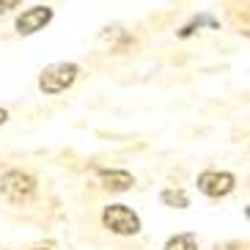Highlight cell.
I'll return each mask as SVG.
<instances>
[{"label":"cell","instance_id":"5","mask_svg":"<svg viewBox=\"0 0 250 250\" xmlns=\"http://www.w3.org/2000/svg\"><path fill=\"white\" fill-rule=\"evenodd\" d=\"M50 20H52L50 8L36 6V8H30V11H25V14L17 20V30H20V33H36V30H42Z\"/></svg>","mask_w":250,"mask_h":250},{"label":"cell","instance_id":"10","mask_svg":"<svg viewBox=\"0 0 250 250\" xmlns=\"http://www.w3.org/2000/svg\"><path fill=\"white\" fill-rule=\"evenodd\" d=\"M6 118H8V113L3 110V107H0V124H3V121H6Z\"/></svg>","mask_w":250,"mask_h":250},{"label":"cell","instance_id":"6","mask_svg":"<svg viewBox=\"0 0 250 250\" xmlns=\"http://www.w3.org/2000/svg\"><path fill=\"white\" fill-rule=\"evenodd\" d=\"M99 179L107 190H129L132 187V176L126 170H99Z\"/></svg>","mask_w":250,"mask_h":250},{"label":"cell","instance_id":"8","mask_svg":"<svg viewBox=\"0 0 250 250\" xmlns=\"http://www.w3.org/2000/svg\"><path fill=\"white\" fill-rule=\"evenodd\" d=\"M162 201H165L168 206H176V209L190 206V198H187L182 190H165V192H162Z\"/></svg>","mask_w":250,"mask_h":250},{"label":"cell","instance_id":"2","mask_svg":"<svg viewBox=\"0 0 250 250\" xmlns=\"http://www.w3.org/2000/svg\"><path fill=\"white\" fill-rule=\"evenodd\" d=\"M102 223L104 228H110L113 234H121V236H129V234H138L140 231V220L132 209H126L124 204H113L104 209L102 214Z\"/></svg>","mask_w":250,"mask_h":250},{"label":"cell","instance_id":"3","mask_svg":"<svg viewBox=\"0 0 250 250\" xmlns=\"http://www.w3.org/2000/svg\"><path fill=\"white\" fill-rule=\"evenodd\" d=\"M74 77H77V66L74 63H52V66H47L42 72L39 85H42L44 94H61V91H66L74 83Z\"/></svg>","mask_w":250,"mask_h":250},{"label":"cell","instance_id":"12","mask_svg":"<svg viewBox=\"0 0 250 250\" xmlns=\"http://www.w3.org/2000/svg\"><path fill=\"white\" fill-rule=\"evenodd\" d=\"M36 250H47V248H36Z\"/></svg>","mask_w":250,"mask_h":250},{"label":"cell","instance_id":"7","mask_svg":"<svg viewBox=\"0 0 250 250\" xmlns=\"http://www.w3.org/2000/svg\"><path fill=\"white\" fill-rule=\"evenodd\" d=\"M165 250H198V242L192 234H179L165 242Z\"/></svg>","mask_w":250,"mask_h":250},{"label":"cell","instance_id":"1","mask_svg":"<svg viewBox=\"0 0 250 250\" xmlns=\"http://www.w3.org/2000/svg\"><path fill=\"white\" fill-rule=\"evenodd\" d=\"M0 192L11 204H25L36 192V179L30 173H22V170H8L6 176L0 179Z\"/></svg>","mask_w":250,"mask_h":250},{"label":"cell","instance_id":"4","mask_svg":"<svg viewBox=\"0 0 250 250\" xmlns=\"http://www.w3.org/2000/svg\"><path fill=\"white\" fill-rule=\"evenodd\" d=\"M198 190L206 192L209 198H223L234 190V176L231 173H220V170H206L198 176Z\"/></svg>","mask_w":250,"mask_h":250},{"label":"cell","instance_id":"9","mask_svg":"<svg viewBox=\"0 0 250 250\" xmlns=\"http://www.w3.org/2000/svg\"><path fill=\"white\" fill-rule=\"evenodd\" d=\"M17 3H20V0H0V14H3V11H8V8H14Z\"/></svg>","mask_w":250,"mask_h":250},{"label":"cell","instance_id":"11","mask_svg":"<svg viewBox=\"0 0 250 250\" xmlns=\"http://www.w3.org/2000/svg\"><path fill=\"white\" fill-rule=\"evenodd\" d=\"M245 214H248V220H250V206H248V212H245Z\"/></svg>","mask_w":250,"mask_h":250}]
</instances>
